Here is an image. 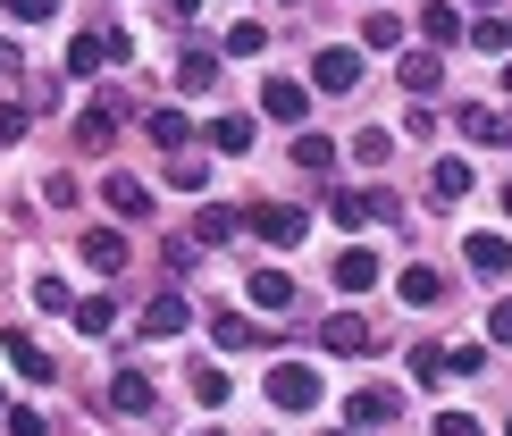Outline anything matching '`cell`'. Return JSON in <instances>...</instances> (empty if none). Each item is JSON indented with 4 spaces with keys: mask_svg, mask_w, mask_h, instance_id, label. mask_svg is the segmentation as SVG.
Here are the masks:
<instances>
[{
    "mask_svg": "<svg viewBox=\"0 0 512 436\" xmlns=\"http://www.w3.org/2000/svg\"><path fill=\"white\" fill-rule=\"evenodd\" d=\"M269 403L277 411H319V369L311 361H277L269 369Z\"/></svg>",
    "mask_w": 512,
    "mask_h": 436,
    "instance_id": "1",
    "label": "cell"
},
{
    "mask_svg": "<svg viewBox=\"0 0 512 436\" xmlns=\"http://www.w3.org/2000/svg\"><path fill=\"white\" fill-rule=\"evenodd\" d=\"M319 353H345V361H361V353H378V336H370V319H361V311H336L328 327H319Z\"/></svg>",
    "mask_w": 512,
    "mask_h": 436,
    "instance_id": "2",
    "label": "cell"
},
{
    "mask_svg": "<svg viewBox=\"0 0 512 436\" xmlns=\"http://www.w3.org/2000/svg\"><path fill=\"white\" fill-rule=\"evenodd\" d=\"M244 227L261 235V244H303V235H311V218L294 210V202H261V210L244 218Z\"/></svg>",
    "mask_w": 512,
    "mask_h": 436,
    "instance_id": "3",
    "label": "cell"
},
{
    "mask_svg": "<svg viewBox=\"0 0 512 436\" xmlns=\"http://www.w3.org/2000/svg\"><path fill=\"white\" fill-rule=\"evenodd\" d=\"M311 84H319V93H353V84H361V51H353V42H328V51L311 59Z\"/></svg>",
    "mask_w": 512,
    "mask_h": 436,
    "instance_id": "4",
    "label": "cell"
},
{
    "mask_svg": "<svg viewBox=\"0 0 512 436\" xmlns=\"http://www.w3.org/2000/svg\"><path fill=\"white\" fill-rule=\"evenodd\" d=\"M101 202H110V218H152V185L110 168V177H101Z\"/></svg>",
    "mask_w": 512,
    "mask_h": 436,
    "instance_id": "5",
    "label": "cell"
},
{
    "mask_svg": "<svg viewBox=\"0 0 512 436\" xmlns=\"http://www.w3.org/2000/svg\"><path fill=\"white\" fill-rule=\"evenodd\" d=\"M110 411H118V420H152V411H160L152 378H135V369H118V378H110Z\"/></svg>",
    "mask_w": 512,
    "mask_h": 436,
    "instance_id": "6",
    "label": "cell"
},
{
    "mask_svg": "<svg viewBox=\"0 0 512 436\" xmlns=\"http://www.w3.org/2000/svg\"><path fill=\"white\" fill-rule=\"evenodd\" d=\"M261 109L277 126H303V109H311V84H294V76H269L261 84Z\"/></svg>",
    "mask_w": 512,
    "mask_h": 436,
    "instance_id": "7",
    "label": "cell"
},
{
    "mask_svg": "<svg viewBox=\"0 0 512 436\" xmlns=\"http://www.w3.org/2000/svg\"><path fill=\"white\" fill-rule=\"evenodd\" d=\"M454 126H462L471 143H496V151H512V109H471V101H462V109H454Z\"/></svg>",
    "mask_w": 512,
    "mask_h": 436,
    "instance_id": "8",
    "label": "cell"
},
{
    "mask_svg": "<svg viewBox=\"0 0 512 436\" xmlns=\"http://www.w3.org/2000/svg\"><path fill=\"white\" fill-rule=\"evenodd\" d=\"M0 353H9V369H17V378H34V386H51V378H59V369H51V353H42L34 336H17V327L0 336Z\"/></svg>",
    "mask_w": 512,
    "mask_h": 436,
    "instance_id": "9",
    "label": "cell"
},
{
    "mask_svg": "<svg viewBox=\"0 0 512 436\" xmlns=\"http://www.w3.org/2000/svg\"><path fill=\"white\" fill-rule=\"evenodd\" d=\"M336 286H345V294H361V286H378V252L370 244H345V252H336Z\"/></svg>",
    "mask_w": 512,
    "mask_h": 436,
    "instance_id": "10",
    "label": "cell"
},
{
    "mask_svg": "<svg viewBox=\"0 0 512 436\" xmlns=\"http://www.w3.org/2000/svg\"><path fill=\"white\" fill-rule=\"evenodd\" d=\"M210 84H219V51H210V42H194V51L177 59V93H210Z\"/></svg>",
    "mask_w": 512,
    "mask_h": 436,
    "instance_id": "11",
    "label": "cell"
},
{
    "mask_svg": "<svg viewBox=\"0 0 512 436\" xmlns=\"http://www.w3.org/2000/svg\"><path fill=\"white\" fill-rule=\"evenodd\" d=\"M420 34H429V42H462V34H471V17H462L454 0H429V9H420Z\"/></svg>",
    "mask_w": 512,
    "mask_h": 436,
    "instance_id": "12",
    "label": "cell"
},
{
    "mask_svg": "<svg viewBox=\"0 0 512 436\" xmlns=\"http://www.w3.org/2000/svg\"><path fill=\"white\" fill-rule=\"evenodd\" d=\"M210 336H219L227 353H252V344H269V336H261V327H252L244 311H219V319H210Z\"/></svg>",
    "mask_w": 512,
    "mask_h": 436,
    "instance_id": "13",
    "label": "cell"
},
{
    "mask_svg": "<svg viewBox=\"0 0 512 436\" xmlns=\"http://www.w3.org/2000/svg\"><path fill=\"white\" fill-rule=\"evenodd\" d=\"M345 411H353V428H378V420H395V395L387 386H361V395H345Z\"/></svg>",
    "mask_w": 512,
    "mask_h": 436,
    "instance_id": "14",
    "label": "cell"
},
{
    "mask_svg": "<svg viewBox=\"0 0 512 436\" xmlns=\"http://www.w3.org/2000/svg\"><path fill=\"white\" fill-rule=\"evenodd\" d=\"M512 269V244L504 235H471V277H504Z\"/></svg>",
    "mask_w": 512,
    "mask_h": 436,
    "instance_id": "15",
    "label": "cell"
},
{
    "mask_svg": "<svg viewBox=\"0 0 512 436\" xmlns=\"http://www.w3.org/2000/svg\"><path fill=\"white\" fill-rule=\"evenodd\" d=\"M101 59H110V34H76V42H68V59H59V68H68V76H93Z\"/></svg>",
    "mask_w": 512,
    "mask_h": 436,
    "instance_id": "16",
    "label": "cell"
},
{
    "mask_svg": "<svg viewBox=\"0 0 512 436\" xmlns=\"http://www.w3.org/2000/svg\"><path fill=\"white\" fill-rule=\"evenodd\" d=\"M143 336H185V302H177V294L143 302Z\"/></svg>",
    "mask_w": 512,
    "mask_h": 436,
    "instance_id": "17",
    "label": "cell"
},
{
    "mask_svg": "<svg viewBox=\"0 0 512 436\" xmlns=\"http://www.w3.org/2000/svg\"><path fill=\"white\" fill-rule=\"evenodd\" d=\"M403 84H412V93H437V84H445V59H437V51H403Z\"/></svg>",
    "mask_w": 512,
    "mask_h": 436,
    "instance_id": "18",
    "label": "cell"
},
{
    "mask_svg": "<svg viewBox=\"0 0 512 436\" xmlns=\"http://www.w3.org/2000/svg\"><path fill=\"white\" fill-rule=\"evenodd\" d=\"M252 302H261V311H286V302H294V277H286V269H252Z\"/></svg>",
    "mask_w": 512,
    "mask_h": 436,
    "instance_id": "19",
    "label": "cell"
},
{
    "mask_svg": "<svg viewBox=\"0 0 512 436\" xmlns=\"http://www.w3.org/2000/svg\"><path fill=\"white\" fill-rule=\"evenodd\" d=\"M353 160H361V168H387V160H395V135H387V126H361V135H353Z\"/></svg>",
    "mask_w": 512,
    "mask_h": 436,
    "instance_id": "20",
    "label": "cell"
},
{
    "mask_svg": "<svg viewBox=\"0 0 512 436\" xmlns=\"http://www.w3.org/2000/svg\"><path fill=\"white\" fill-rule=\"evenodd\" d=\"M76 327H84V336H110V327H118V302H110V294H84V302H76Z\"/></svg>",
    "mask_w": 512,
    "mask_h": 436,
    "instance_id": "21",
    "label": "cell"
},
{
    "mask_svg": "<svg viewBox=\"0 0 512 436\" xmlns=\"http://www.w3.org/2000/svg\"><path fill=\"white\" fill-rule=\"evenodd\" d=\"M143 135H152L160 151H185V135H194V126H185L177 109H152V118H143Z\"/></svg>",
    "mask_w": 512,
    "mask_h": 436,
    "instance_id": "22",
    "label": "cell"
},
{
    "mask_svg": "<svg viewBox=\"0 0 512 436\" xmlns=\"http://www.w3.org/2000/svg\"><path fill=\"white\" fill-rule=\"evenodd\" d=\"M227 51H236V59H261V51H269V26H261V17H236V26H227Z\"/></svg>",
    "mask_w": 512,
    "mask_h": 436,
    "instance_id": "23",
    "label": "cell"
},
{
    "mask_svg": "<svg viewBox=\"0 0 512 436\" xmlns=\"http://www.w3.org/2000/svg\"><path fill=\"white\" fill-rule=\"evenodd\" d=\"M429 193L462 202V193H471V160H437V168H429Z\"/></svg>",
    "mask_w": 512,
    "mask_h": 436,
    "instance_id": "24",
    "label": "cell"
},
{
    "mask_svg": "<svg viewBox=\"0 0 512 436\" xmlns=\"http://www.w3.org/2000/svg\"><path fill=\"white\" fill-rule=\"evenodd\" d=\"M395 286H403V302H420V311H429V302H445V277H437V269H403Z\"/></svg>",
    "mask_w": 512,
    "mask_h": 436,
    "instance_id": "25",
    "label": "cell"
},
{
    "mask_svg": "<svg viewBox=\"0 0 512 436\" xmlns=\"http://www.w3.org/2000/svg\"><path fill=\"white\" fill-rule=\"evenodd\" d=\"M84 260H93V269H126V244L110 227H93V235H84Z\"/></svg>",
    "mask_w": 512,
    "mask_h": 436,
    "instance_id": "26",
    "label": "cell"
},
{
    "mask_svg": "<svg viewBox=\"0 0 512 436\" xmlns=\"http://www.w3.org/2000/svg\"><path fill=\"white\" fill-rule=\"evenodd\" d=\"M361 42H370V51H395V42H403V17H395V9H370V26H361Z\"/></svg>",
    "mask_w": 512,
    "mask_h": 436,
    "instance_id": "27",
    "label": "cell"
},
{
    "mask_svg": "<svg viewBox=\"0 0 512 436\" xmlns=\"http://www.w3.org/2000/svg\"><path fill=\"white\" fill-rule=\"evenodd\" d=\"M227 235H236V218H227V210H194V244H227Z\"/></svg>",
    "mask_w": 512,
    "mask_h": 436,
    "instance_id": "28",
    "label": "cell"
},
{
    "mask_svg": "<svg viewBox=\"0 0 512 436\" xmlns=\"http://www.w3.org/2000/svg\"><path fill=\"white\" fill-rule=\"evenodd\" d=\"M328 160H336V143H328V135H294V168H311V177H319Z\"/></svg>",
    "mask_w": 512,
    "mask_h": 436,
    "instance_id": "29",
    "label": "cell"
},
{
    "mask_svg": "<svg viewBox=\"0 0 512 436\" xmlns=\"http://www.w3.org/2000/svg\"><path fill=\"white\" fill-rule=\"evenodd\" d=\"M210 143H219L227 160H236V151H252V118H219V126H210Z\"/></svg>",
    "mask_w": 512,
    "mask_h": 436,
    "instance_id": "30",
    "label": "cell"
},
{
    "mask_svg": "<svg viewBox=\"0 0 512 436\" xmlns=\"http://www.w3.org/2000/svg\"><path fill=\"white\" fill-rule=\"evenodd\" d=\"M168 185H177V193H202V160H194V151H168Z\"/></svg>",
    "mask_w": 512,
    "mask_h": 436,
    "instance_id": "31",
    "label": "cell"
},
{
    "mask_svg": "<svg viewBox=\"0 0 512 436\" xmlns=\"http://www.w3.org/2000/svg\"><path fill=\"white\" fill-rule=\"evenodd\" d=\"M194 395H202V403H227V369H210V361H194Z\"/></svg>",
    "mask_w": 512,
    "mask_h": 436,
    "instance_id": "32",
    "label": "cell"
},
{
    "mask_svg": "<svg viewBox=\"0 0 512 436\" xmlns=\"http://www.w3.org/2000/svg\"><path fill=\"white\" fill-rule=\"evenodd\" d=\"M471 42H479V51H512V26H504V17H479Z\"/></svg>",
    "mask_w": 512,
    "mask_h": 436,
    "instance_id": "33",
    "label": "cell"
},
{
    "mask_svg": "<svg viewBox=\"0 0 512 436\" xmlns=\"http://www.w3.org/2000/svg\"><path fill=\"white\" fill-rule=\"evenodd\" d=\"M34 302H42V311H76V302H68V277H34Z\"/></svg>",
    "mask_w": 512,
    "mask_h": 436,
    "instance_id": "34",
    "label": "cell"
},
{
    "mask_svg": "<svg viewBox=\"0 0 512 436\" xmlns=\"http://www.w3.org/2000/svg\"><path fill=\"white\" fill-rule=\"evenodd\" d=\"M412 378H420V386L445 378V353H437V344H420V353H412Z\"/></svg>",
    "mask_w": 512,
    "mask_h": 436,
    "instance_id": "35",
    "label": "cell"
},
{
    "mask_svg": "<svg viewBox=\"0 0 512 436\" xmlns=\"http://www.w3.org/2000/svg\"><path fill=\"white\" fill-rule=\"evenodd\" d=\"M0 9H9V17H17V26H42V17H51V9H59V0H0Z\"/></svg>",
    "mask_w": 512,
    "mask_h": 436,
    "instance_id": "36",
    "label": "cell"
},
{
    "mask_svg": "<svg viewBox=\"0 0 512 436\" xmlns=\"http://www.w3.org/2000/svg\"><path fill=\"white\" fill-rule=\"evenodd\" d=\"M26 135V101H0V143H17Z\"/></svg>",
    "mask_w": 512,
    "mask_h": 436,
    "instance_id": "37",
    "label": "cell"
},
{
    "mask_svg": "<svg viewBox=\"0 0 512 436\" xmlns=\"http://www.w3.org/2000/svg\"><path fill=\"white\" fill-rule=\"evenodd\" d=\"M437 436H479V420L471 411H437Z\"/></svg>",
    "mask_w": 512,
    "mask_h": 436,
    "instance_id": "38",
    "label": "cell"
},
{
    "mask_svg": "<svg viewBox=\"0 0 512 436\" xmlns=\"http://www.w3.org/2000/svg\"><path fill=\"white\" fill-rule=\"evenodd\" d=\"M9 436H42V411H26V403H9Z\"/></svg>",
    "mask_w": 512,
    "mask_h": 436,
    "instance_id": "39",
    "label": "cell"
},
{
    "mask_svg": "<svg viewBox=\"0 0 512 436\" xmlns=\"http://www.w3.org/2000/svg\"><path fill=\"white\" fill-rule=\"evenodd\" d=\"M487 336H496V344H512V294L496 302V311H487Z\"/></svg>",
    "mask_w": 512,
    "mask_h": 436,
    "instance_id": "40",
    "label": "cell"
},
{
    "mask_svg": "<svg viewBox=\"0 0 512 436\" xmlns=\"http://www.w3.org/2000/svg\"><path fill=\"white\" fill-rule=\"evenodd\" d=\"M17 68H26V59H17V42H0V76H17Z\"/></svg>",
    "mask_w": 512,
    "mask_h": 436,
    "instance_id": "41",
    "label": "cell"
},
{
    "mask_svg": "<svg viewBox=\"0 0 512 436\" xmlns=\"http://www.w3.org/2000/svg\"><path fill=\"white\" fill-rule=\"evenodd\" d=\"M168 9H177V17H194V9H202V0H168Z\"/></svg>",
    "mask_w": 512,
    "mask_h": 436,
    "instance_id": "42",
    "label": "cell"
},
{
    "mask_svg": "<svg viewBox=\"0 0 512 436\" xmlns=\"http://www.w3.org/2000/svg\"><path fill=\"white\" fill-rule=\"evenodd\" d=\"M504 93H512V59H504Z\"/></svg>",
    "mask_w": 512,
    "mask_h": 436,
    "instance_id": "43",
    "label": "cell"
},
{
    "mask_svg": "<svg viewBox=\"0 0 512 436\" xmlns=\"http://www.w3.org/2000/svg\"><path fill=\"white\" fill-rule=\"evenodd\" d=\"M319 436H345V428H319Z\"/></svg>",
    "mask_w": 512,
    "mask_h": 436,
    "instance_id": "44",
    "label": "cell"
},
{
    "mask_svg": "<svg viewBox=\"0 0 512 436\" xmlns=\"http://www.w3.org/2000/svg\"><path fill=\"white\" fill-rule=\"evenodd\" d=\"M194 436H219V428H194Z\"/></svg>",
    "mask_w": 512,
    "mask_h": 436,
    "instance_id": "45",
    "label": "cell"
},
{
    "mask_svg": "<svg viewBox=\"0 0 512 436\" xmlns=\"http://www.w3.org/2000/svg\"><path fill=\"white\" fill-rule=\"evenodd\" d=\"M0 411H9V395H0Z\"/></svg>",
    "mask_w": 512,
    "mask_h": 436,
    "instance_id": "46",
    "label": "cell"
},
{
    "mask_svg": "<svg viewBox=\"0 0 512 436\" xmlns=\"http://www.w3.org/2000/svg\"><path fill=\"white\" fill-rule=\"evenodd\" d=\"M504 210H512V193H504Z\"/></svg>",
    "mask_w": 512,
    "mask_h": 436,
    "instance_id": "47",
    "label": "cell"
},
{
    "mask_svg": "<svg viewBox=\"0 0 512 436\" xmlns=\"http://www.w3.org/2000/svg\"><path fill=\"white\" fill-rule=\"evenodd\" d=\"M504 436H512V420H504Z\"/></svg>",
    "mask_w": 512,
    "mask_h": 436,
    "instance_id": "48",
    "label": "cell"
}]
</instances>
